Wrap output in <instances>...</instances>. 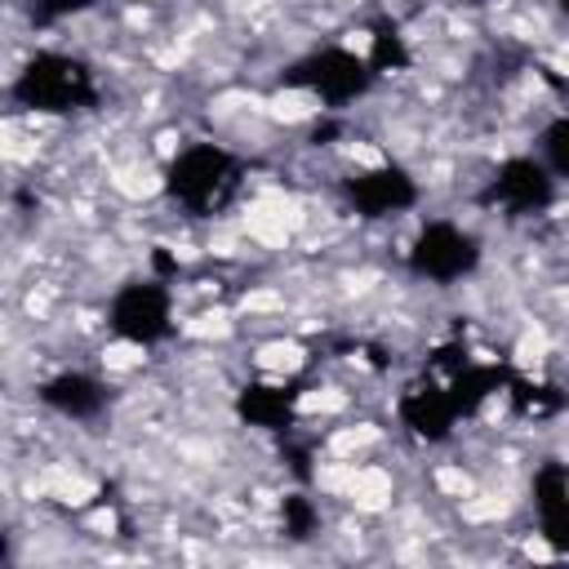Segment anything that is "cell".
<instances>
[{
    "label": "cell",
    "instance_id": "ba28073f",
    "mask_svg": "<svg viewBox=\"0 0 569 569\" xmlns=\"http://www.w3.org/2000/svg\"><path fill=\"white\" fill-rule=\"evenodd\" d=\"M396 418H400V427H405L413 440H422V445H445V440L453 436V427L462 422L458 409H453V400H449L445 378H436V373H427V369L400 387V396H396Z\"/></svg>",
    "mask_w": 569,
    "mask_h": 569
},
{
    "label": "cell",
    "instance_id": "2e32d148",
    "mask_svg": "<svg viewBox=\"0 0 569 569\" xmlns=\"http://www.w3.org/2000/svg\"><path fill=\"white\" fill-rule=\"evenodd\" d=\"M280 529L289 542H307L320 529V507L307 493H284L280 498Z\"/></svg>",
    "mask_w": 569,
    "mask_h": 569
},
{
    "label": "cell",
    "instance_id": "9c48e42d",
    "mask_svg": "<svg viewBox=\"0 0 569 569\" xmlns=\"http://www.w3.org/2000/svg\"><path fill=\"white\" fill-rule=\"evenodd\" d=\"M302 378H253L236 391L231 409L244 427L253 431H271V436H284L293 422H298V405H302Z\"/></svg>",
    "mask_w": 569,
    "mask_h": 569
},
{
    "label": "cell",
    "instance_id": "4fadbf2b",
    "mask_svg": "<svg viewBox=\"0 0 569 569\" xmlns=\"http://www.w3.org/2000/svg\"><path fill=\"white\" fill-rule=\"evenodd\" d=\"M502 396H507L511 413L525 418V422H547V418H556V413L569 405V396H565L556 382H547V378H525V373H516V369H511Z\"/></svg>",
    "mask_w": 569,
    "mask_h": 569
},
{
    "label": "cell",
    "instance_id": "7c38bea8",
    "mask_svg": "<svg viewBox=\"0 0 569 569\" xmlns=\"http://www.w3.org/2000/svg\"><path fill=\"white\" fill-rule=\"evenodd\" d=\"M507 378H511V365H498V360H467L458 373H449L445 387L458 418H476L493 396L507 391Z\"/></svg>",
    "mask_w": 569,
    "mask_h": 569
},
{
    "label": "cell",
    "instance_id": "7a4b0ae2",
    "mask_svg": "<svg viewBox=\"0 0 569 569\" xmlns=\"http://www.w3.org/2000/svg\"><path fill=\"white\" fill-rule=\"evenodd\" d=\"M240 182H244L240 156L218 142H187L164 164V196L196 218L222 213L236 200Z\"/></svg>",
    "mask_w": 569,
    "mask_h": 569
},
{
    "label": "cell",
    "instance_id": "6da1fadb",
    "mask_svg": "<svg viewBox=\"0 0 569 569\" xmlns=\"http://www.w3.org/2000/svg\"><path fill=\"white\" fill-rule=\"evenodd\" d=\"M9 102L31 116H76L98 107V71L67 49H36L9 80Z\"/></svg>",
    "mask_w": 569,
    "mask_h": 569
},
{
    "label": "cell",
    "instance_id": "5b68a950",
    "mask_svg": "<svg viewBox=\"0 0 569 569\" xmlns=\"http://www.w3.org/2000/svg\"><path fill=\"white\" fill-rule=\"evenodd\" d=\"M107 329L111 338L129 347H160L173 338V293L160 276L124 280L107 302Z\"/></svg>",
    "mask_w": 569,
    "mask_h": 569
},
{
    "label": "cell",
    "instance_id": "8992f818",
    "mask_svg": "<svg viewBox=\"0 0 569 569\" xmlns=\"http://www.w3.org/2000/svg\"><path fill=\"white\" fill-rule=\"evenodd\" d=\"M560 178L542 164V156H507L480 187L485 209H502L511 218H533L556 204Z\"/></svg>",
    "mask_w": 569,
    "mask_h": 569
},
{
    "label": "cell",
    "instance_id": "9a60e30c",
    "mask_svg": "<svg viewBox=\"0 0 569 569\" xmlns=\"http://www.w3.org/2000/svg\"><path fill=\"white\" fill-rule=\"evenodd\" d=\"M538 156H542V164H547L560 182H569V111H560L556 120L542 124V133H538Z\"/></svg>",
    "mask_w": 569,
    "mask_h": 569
},
{
    "label": "cell",
    "instance_id": "d6986e66",
    "mask_svg": "<svg viewBox=\"0 0 569 569\" xmlns=\"http://www.w3.org/2000/svg\"><path fill=\"white\" fill-rule=\"evenodd\" d=\"M556 9H560V18L569 22V0H556Z\"/></svg>",
    "mask_w": 569,
    "mask_h": 569
},
{
    "label": "cell",
    "instance_id": "3957f363",
    "mask_svg": "<svg viewBox=\"0 0 569 569\" xmlns=\"http://www.w3.org/2000/svg\"><path fill=\"white\" fill-rule=\"evenodd\" d=\"M280 84L302 89V93L320 98L325 107H347V102H360L378 84V71L365 53H356L347 44H320V49L293 58L280 71Z\"/></svg>",
    "mask_w": 569,
    "mask_h": 569
},
{
    "label": "cell",
    "instance_id": "e0dca14e",
    "mask_svg": "<svg viewBox=\"0 0 569 569\" xmlns=\"http://www.w3.org/2000/svg\"><path fill=\"white\" fill-rule=\"evenodd\" d=\"M93 4H102V0H31V13H36V22H62Z\"/></svg>",
    "mask_w": 569,
    "mask_h": 569
},
{
    "label": "cell",
    "instance_id": "5bb4252c",
    "mask_svg": "<svg viewBox=\"0 0 569 569\" xmlns=\"http://www.w3.org/2000/svg\"><path fill=\"white\" fill-rule=\"evenodd\" d=\"M365 58L373 62L378 76H400V71L413 67V44H409L405 27L391 13H378L369 22V49H365Z\"/></svg>",
    "mask_w": 569,
    "mask_h": 569
},
{
    "label": "cell",
    "instance_id": "52a82bcc",
    "mask_svg": "<svg viewBox=\"0 0 569 569\" xmlns=\"http://www.w3.org/2000/svg\"><path fill=\"white\" fill-rule=\"evenodd\" d=\"M338 191H342L347 209H351L356 218H369V222L409 213V209H418V200H422L418 178H413L400 160H382V164L351 169V173L338 182Z\"/></svg>",
    "mask_w": 569,
    "mask_h": 569
},
{
    "label": "cell",
    "instance_id": "30bf717a",
    "mask_svg": "<svg viewBox=\"0 0 569 569\" xmlns=\"http://www.w3.org/2000/svg\"><path fill=\"white\" fill-rule=\"evenodd\" d=\"M36 400H40L44 409H53L58 418L93 422V418L107 413L111 387H107L102 378L84 373V369H62V373H53V378H44V382L36 387Z\"/></svg>",
    "mask_w": 569,
    "mask_h": 569
},
{
    "label": "cell",
    "instance_id": "8fae6325",
    "mask_svg": "<svg viewBox=\"0 0 569 569\" xmlns=\"http://www.w3.org/2000/svg\"><path fill=\"white\" fill-rule=\"evenodd\" d=\"M533 511H538V533L556 556H569V467L547 458L533 471Z\"/></svg>",
    "mask_w": 569,
    "mask_h": 569
},
{
    "label": "cell",
    "instance_id": "277c9868",
    "mask_svg": "<svg viewBox=\"0 0 569 569\" xmlns=\"http://www.w3.org/2000/svg\"><path fill=\"white\" fill-rule=\"evenodd\" d=\"M480 262H485L480 236L467 231V227L453 222V218H427V222L413 231L409 249H405L409 276H418V280H427V284H440V289H445V284H458V280H467V276H476Z\"/></svg>",
    "mask_w": 569,
    "mask_h": 569
},
{
    "label": "cell",
    "instance_id": "ac0fdd59",
    "mask_svg": "<svg viewBox=\"0 0 569 569\" xmlns=\"http://www.w3.org/2000/svg\"><path fill=\"white\" fill-rule=\"evenodd\" d=\"M151 267H156V276H160V280L178 276V258H169V253H164V244H156V249H151Z\"/></svg>",
    "mask_w": 569,
    "mask_h": 569
}]
</instances>
